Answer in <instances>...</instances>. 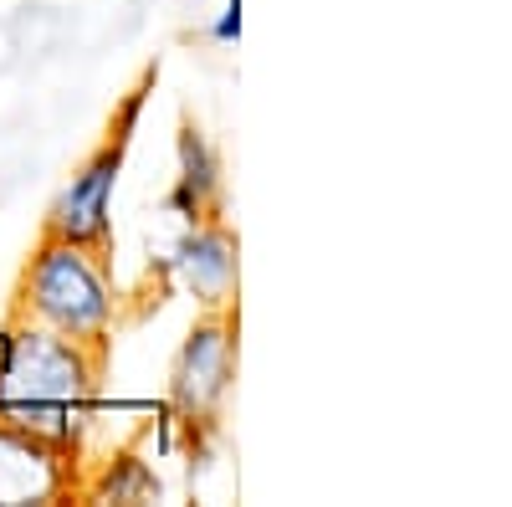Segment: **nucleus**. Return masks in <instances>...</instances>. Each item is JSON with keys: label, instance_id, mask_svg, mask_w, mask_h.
Segmentation results:
<instances>
[{"label": "nucleus", "instance_id": "obj_1", "mask_svg": "<svg viewBox=\"0 0 512 507\" xmlns=\"http://www.w3.org/2000/svg\"><path fill=\"white\" fill-rule=\"evenodd\" d=\"M93 374V344H77L47 323L16 318V328L0 338V420L67 451L82 431V415H88Z\"/></svg>", "mask_w": 512, "mask_h": 507}, {"label": "nucleus", "instance_id": "obj_2", "mask_svg": "<svg viewBox=\"0 0 512 507\" xmlns=\"http://www.w3.org/2000/svg\"><path fill=\"white\" fill-rule=\"evenodd\" d=\"M21 318L47 323V328L77 338V344L98 349L108 338V323H113V292L103 277V251L47 236L21 277Z\"/></svg>", "mask_w": 512, "mask_h": 507}, {"label": "nucleus", "instance_id": "obj_3", "mask_svg": "<svg viewBox=\"0 0 512 507\" xmlns=\"http://www.w3.org/2000/svg\"><path fill=\"white\" fill-rule=\"evenodd\" d=\"M139 103L144 93H128L118 123L108 129L103 149L88 159L72 175V185L57 195L52 216H47V236H62V241H82V246H108V200H113V185H118V169H123V149H128V129L139 118Z\"/></svg>", "mask_w": 512, "mask_h": 507}, {"label": "nucleus", "instance_id": "obj_4", "mask_svg": "<svg viewBox=\"0 0 512 507\" xmlns=\"http://www.w3.org/2000/svg\"><path fill=\"white\" fill-rule=\"evenodd\" d=\"M62 446L41 441L31 431H16L0 420V502L21 507V502H47L67 487L62 472Z\"/></svg>", "mask_w": 512, "mask_h": 507}, {"label": "nucleus", "instance_id": "obj_5", "mask_svg": "<svg viewBox=\"0 0 512 507\" xmlns=\"http://www.w3.org/2000/svg\"><path fill=\"white\" fill-rule=\"evenodd\" d=\"M231 379V328L221 318H210L190 333V344L180 349L175 364V405L185 415H205L210 405L221 400Z\"/></svg>", "mask_w": 512, "mask_h": 507}, {"label": "nucleus", "instance_id": "obj_6", "mask_svg": "<svg viewBox=\"0 0 512 507\" xmlns=\"http://www.w3.org/2000/svg\"><path fill=\"white\" fill-rule=\"evenodd\" d=\"M180 272L205 303H226L236 282V246L226 231H200L180 246Z\"/></svg>", "mask_w": 512, "mask_h": 507}]
</instances>
